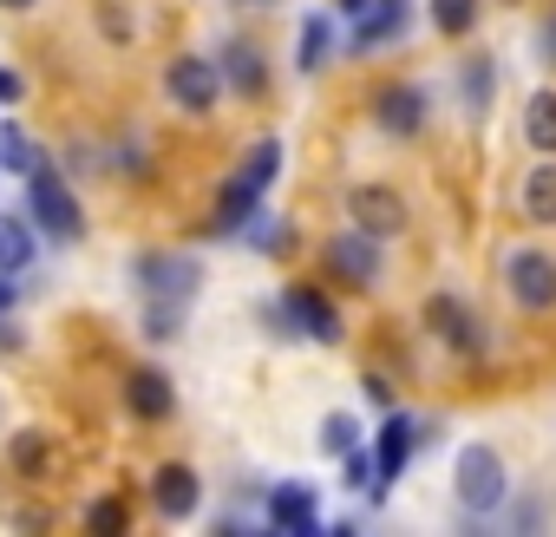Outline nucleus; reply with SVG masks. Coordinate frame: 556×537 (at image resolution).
<instances>
[{
    "label": "nucleus",
    "instance_id": "1",
    "mask_svg": "<svg viewBox=\"0 0 556 537\" xmlns=\"http://www.w3.org/2000/svg\"><path fill=\"white\" fill-rule=\"evenodd\" d=\"M452 491H458V504H465L471 517H491V511L510 498V472H504L497 446H465L458 465H452Z\"/></svg>",
    "mask_w": 556,
    "mask_h": 537
},
{
    "label": "nucleus",
    "instance_id": "2",
    "mask_svg": "<svg viewBox=\"0 0 556 537\" xmlns=\"http://www.w3.org/2000/svg\"><path fill=\"white\" fill-rule=\"evenodd\" d=\"M27 210H34V223H40L47 236H79V229H86V216H79V197L66 190V177H60L47 158L27 171Z\"/></svg>",
    "mask_w": 556,
    "mask_h": 537
},
{
    "label": "nucleus",
    "instance_id": "3",
    "mask_svg": "<svg viewBox=\"0 0 556 537\" xmlns=\"http://www.w3.org/2000/svg\"><path fill=\"white\" fill-rule=\"evenodd\" d=\"M504 289H510V302L530 309V315L556 309V255H549V249H510V262H504Z\"/></svg>",
    "mask_w": 556,
    "mask_h": 537
},
{
    "label": "nucleus",
    "instance_id": "4",
    "mask_svg": "<svg viewBox=\"0 0 556 537\" xmlns=\"http://www.w3.org/2000/svg\"><path fill=\"white\" fill-rule=\"evenodd\" d=\"M197 276H203V268H197L190 255H177V249H144V255H131V283H138L144 296H164V302H190V296H197Z\"/></svg>",
    "mask_w": 556,
    "mask_h": 537
},
{
    "label": "nucleus",
    "instance_id": "5",
    "mask_svg": "<svg viewBox=\"0 0 556 537\" xmlns=\"http://www.w3.org/2000/svg\"><path fill=\"white\" fill-rule=\"evenodd\" d=\"M275 322H289L295 335H308L321 348L341 341V315H334V302L321 289H282V296H275Z\"/></svg>",
    "mask_w": 556,
    "mask_h": 537
},
{
    "label": "nucleus",
    "instance_id": "6",
    "mask_svg": "<svg viewBox=\"0 0 556 537\" xmlns=\"http://www.w3.org/2000/svg\"><path fill=\"white\" fill-rule=\"evenodd\" d=\"M164 92H170L184 112H197V118H203V112L216 105V92H223V73H216L210 60H197V53H177V60H170V73H164Z\"/></svg>",
    "mask_w": 556,
    "mask_h": 537
},
{
    "label": "nucleus",
    "instance_id": "7",
    "mask_svg": "<svg viewBox=\"0 0 556 537\" xmlns=\"http://www.w3.org/2000/svg\"><path fill=\"white\" fill-rule=\"evenodd\" d=\"M348 223H361L367 236H400L406 229V197H393L387 184H354L348 190Z\"/></svg>",
    "mask_w": 556,
    "mask_h": 537
},
{
    "label": "nucleus",
    "instance_id": "8",
    "mask_svg": "<svg viewBox=\"0 0 556 537\" xmlns=\"http://www.w3.org/2000/svg\"><path fill=\"white\" fill-rule=\"evenodd\" d=\"M328 268H334V276H348L354 289H374V283H380V236H367L361 223L341 229V236L328 242Z\"/></svg>",
    "mask_w": 556,
    "mask_h": 537
},
{
    "label": "nucleus",
    "instance_id": "9",
    "mask_svg": "<svg viewBox=\"0 0 556 537\" xmlns=\"http://www.w3.org/2000/svg\"><path fill=\"white\" fill-rule=\"evenodd\" d=\"M268 524L275 530H295V537H315L321 530V511H315V485L308 478H289L268 491Z\"/></svg>",
    "mask_w": 556,
    "mask_h": 537
},
{
    "label": "nucleus",
    "instance_id": "10",
    "mask_svg": "<svg viewBox=\"0 0 556 537\" xmlns=\"http://www.w3.org/2000/svg\"><path fill=\"white\" fill-rule=\"evenodd\" d=\"M426 328H432L452 354H478V348H484V335H478V322H471V309H465L458 296H432V302H426Z\"/></svg>",
    "mask_w": 556,
    "mask_h": 537
},
{
    "label": "nucleus",
    "instance_id": "11",
    "mask_svg": "<svg viewBox=\"0 0 556 537\" xmlns=\"http://www.w3.org/2000/svg\"><path fill=\"white\" fill-rule=\"evenodd\" d=\"M413 439H426V426L387 407V420H380V439H374V465H380V485H393V478L406 472V459H413Z\"/></svg>",
    "mask_w": 556,
    "mask_h": 537
},
{
    "label": "nucleus",
    "instance_id": "12",
    "mask_svg": "<svg viewBox=\"0 0 556 537\" xmlns=\"http://www.w3.org/2000/svg\"><path fill=\"white\" fill-rule=\"evenodd\" d=\"M374 118H380V132L413 138V132L426 125V92H419V86H380V92H374Z\"/></svg>",
    "mask_w": 556,
    "mask_h": 537
},
{
    "label": "nucleus",
    "instance_id": "13",
    "mask_svg": "<svg viewBox=\"0 0 556 537\" xmlns=\"http://www.w3.org/2000/svg\"><path fill=\"white\" fill-rule=\"evenodd\" d=\"M151 504H157L164 517H190V511L203 504V478H197L190 465H164V472L151 478Z\"/></svg>",
    "mask_w": 556,
    "mask_h": 537
},
{
    "label": "nucleus",
    "instance_id": "14",
    "mask_svg": "<svg viewBox=\"0 0 556 537\" xmlns=\"http://www.w3.org/2000/svg\"><path fill=\"white\" fill-rule=\"evenodd\" d=\"M125 407H131L138 420H170L177 394H170V380H164L157 367H131V374H125Z\"/></svg>",
    "mask_w": 556,
    "mask_h": 537
},
{
    "label": "nucleus",
    "instance_id": "15",
    "mask_svg": "<svg viewBox=\"0 0 556 537\" xmlns=\"http://www.w3.org/2000/svg\"><path fill=\"white\" fill-rule=\"evenodd\" d=\"M255 203H262V190H255V184H242V177H229V184H223V197H216L210 229H216V236H242V229L255 223Z\"/></svg>",
    "mask_w": 556,
    "mask_h": 537
},
{
    "label": "nucleus",
    "instance_id": "16",
    "mask_svg": "<svg viewBox=\"0 0 556 537\" xmlns=\"http://www.w3.org/2000/svg\"><path fill=\"white\" fill-rule=\"evenodd\" d=\"M223 79H229L242 99H262V86H268V73H262V53H255L249 40H229V47H223Z\"/></svg>",
    "mask_w": 556,
    "mask_h": 537
},
{
    "label": "nucleus",
    "instance_id": "17",
    "mask_svg": "<svg viewBox=\"0 0 556 537\" xmlns=\"http://www.w3.org/2000/svg\"><path fill=\"white\" fill-rule=\"evenodd\" d=\"M523 216L530 223H556V151H543V164L523 177Z\"/></svg>",
    "mask_w": 556,
    "mask_h": 537
},
{
    "label": "nucleus",
    "instance_id": "18",
    "mask_svg": "<svg viewBox=\"0 0 556 537\" xmlns=\"http://www.w3.org/2000/svg\"><path fill=\"white\" fill-rule=\"evenodd\" d=\"M406 27V0H374V8L354 21V47H380Z\"/></svg>",
    "mask_w": 556,
    "mask_h": 537
},
{
    "label": "nucleus",
    "instance_id": "19",
    "mask_svg": "<svg viewBox=\"0 0 556 537\" xmlns=\"http://www.w3.org/2000/svg\"><path fill=\"white\" fill-rule=\"evenodd\" d=\"M328 47H334V21H328V14H308V21H302V53H295V66H302V73H321V66H328Z\"/></svg>",
    "mask_w": 556,
    "mask_h": 537
},
{
    "label": "nucleus",
    "instance_id": "20",
    "mask_svg": "<svg viewBox=\"0 0 556 537\" xmlns=\"http://www.w3.org/2000/svg\"><path fill=\"white\" fill-rule=\"evenodd\" d=\"M523 138H530L536 151H556V92H536V99L523 105Z\"/></svg>",
    "mask_w": 556,
    "mask_h": 537
},
{
    "label": "nucleus",
    "instance_id": "21",
    "mask_svg": "<svg viewBox=\"0 0 556 537\" xmlns=\"http://www.w3.org/2000/svg\"><path fill=\"white\" fill-rule=\"evenodd\" d=\"M275 171H282V138H255V151L242 158V184H255V190H268L275 184Z\"/></svg>",
    "mask_w": 556,
    "mask_h": 537
},
{
    "label": "nucleus",
    "instance_id": "22",
    "mask_svg": "<svg viewBox=\"0 0 556 537\" xmlns=\"http://www.w3.org/2000/svg\"><path fill=\"white\" fill-rule=\"evenodd\" d=\"M432 27H439L445 40L471 34V27H478V0H432Z\"/></svg>",
    "mask_w": 556,
    "mask_h": 537
},
{
    "label": "nucleus",
    "instance_id": "23",
    "mask_svg": "<svg viewBox=\"0 0 556 537\" xmlns=\"http://www.w3.org/2000/svg\"><path fill=\"white\" fill-rule=\"evenodd\" d=\"M144 335H151V341H177V335H184V302L151 296V309H144Z\"/></svg>",
    "mask_w": 556,
    "mask_h": 537
},
{
    "label": "nucleus",
    "instance_id": "24",
    "mask_svg": "<svg viewBox=\"0 0 556 537\" xmlns=\"http://www.w3.org/2000/svg\"><path fill=\"white\" fill-rule=\"evenodd\" d=\"M354 446H361V426H354L348 413H328V420H321V452H328V459H348Z\"/></svg>",
    "mask_w": 556,
    "mask_h": 537
},
{
    "label": "nucleus",
    "instance_id": "25",
    "mask_svg": "<svg viewBox=\"0 0 556 537\" xmlns=\"http://www.w3.org/2000/svg\"><path fill=\"white\" fill-rule=\"evenodd\" d=\"M0 158H8V171H21V177L40 164V151L27 145V132H21V125H0Z\"/></svg>",
    "mask_w": 556,
    "mask_h": 537
},
{
    "label": "nucleus",
    "instance_id": "26",
    "mask_svg": "<svg viewBox=\"0 0 556 537\" xmlns=\"http://www.w3.org/2000/svg\"><path fill=\"white\" fill-rule=\"evenodd\" d=\"M465 105L471 112L491 105V60H465Z\"/></svg>",
    "mask_w": 556,
    "mask_h": 537
},
{
    "label": "nucleus",
    "instance_id": "27",
    "mask_svg": "<svg viewBox=\"0 0 556 537\" xmlns=\"http://www.w3.org/2000/svg\"><path fill=\"white\" fill-rule=\"evenodd\" d=\"M86 524H92V530H105V537H112V530H125V504H112V498H99V504H92V511H86Z\"/></svg>",
    "mask_w": 556,
    "mask_h": 537
},
{
    "label": "nucleus",
    "instance_id": "28",
    "mask_svg": "<svg viewBox=\"0 0 556 537\" xmlns=\"http://www.w3.org/2000/svg\"><path fill=\"white\" fill-rule=\"evenodd\" d=\"M14 465H21V472H40V465H47V446H40L34 433H21V439H14Z\"/></svg>",
    "mask_w": 556,
    "mask_h": 537
},
{
    "label": "nucleus",
    "instance_id": "29",
    "mask_svg": "<svg viewBox=\"0 0 556 537\" xmlns=\"http://www.w3.org/2000/svg\"><path fill=\"white\" fill-rule=\"evenodd\" d=\"M14 99H27V79H21V73H8V66H0V105H14Z\"/></svg>",
    "mask_w": 556,
    "mask_h": 537
},
{
    "label": "nucleus",
    "instance_id": "30",
    "mask_svg": "<svg viewBox=\"0 0 556 537\" xmlns=\"http://www.w3.org/2000/svg\"><path fill=\"white\" fill-rule=\"evenodd\" d=\"M334 8H341V21H361V14L374 8V0H334Z\"/></svg>",
    "mask_w": 556,
    "mask_h": 537
},
{
    "label": "nucleus",
    "instance_id": "31",
    "mask_svg": "<svg viewBox=\"0 0 556 537\" xmlns=\"http://www.w3.org/2000/svg\"><path fill=\"white\" fill-rule=\"evenodd\" d=\"M0 276H14V255H8V242H0Z\"/></svg>",
    "mask_w": 556,
    "mask_h": 537
},
{
    "label": "nucleus",
    "instance_id": "32",
    "mask_svg": "<svg viewBox=\"0 0 556 537\" xmlns=\"http://www.w3.org/2000/svg\"><path fill=\"white\" fill-rule=\"evenodd\" d=\"M0 309H14V289H8V283H0Z\"/></svg>",
    "mask_w": 556,
    "mask_h": 537
},
{
    "label": "nucleus",
    "instance_id": "33",
    "mask_svg": "<svg viewBox=\"0 0 556 537\" xmlns=\"http://www.w3.org/2000/svg\"><path fill=\"white\" fill-rule=\"evenodd\" d=\"M0 8H34V0H0Z\"/></svg>",
    "mask_w": 556,
    "mask_h": 537
}]
</instances>
